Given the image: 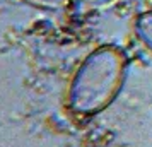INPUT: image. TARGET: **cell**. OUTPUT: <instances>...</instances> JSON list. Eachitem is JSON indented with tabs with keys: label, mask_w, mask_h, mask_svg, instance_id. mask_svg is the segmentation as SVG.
<instances>
[{
	"label": "cell",
	"mask_w": 152,
	"mask_h": 147,
	"mask_svg": "<svg viewBox=\"0 0 152 147\" xmlns=\"http://www.w3.org/2000/svg\"><path fill=\"white\" fill-rule=\"evenodd\" d=\"M128 56L116 45H103L82 60L69 87V106L77 115H96L116 99L126 79Z\"/></svg>",
	"instance_id": "cell-1"
},
{
	"label": "cell",
	"mask_w": 152,
	"mask_h": 147,
	"mask_svg": "<svg viewBox=\"0 0 152 147\" xmlns=\"http://www.w3.org/2000/svg\"><path fill=\"white\" fill-rule=\"evenodd\" d=\"M21 2L36 10L51 12V14H65L77 4V0H21Z\"/></svg>",
	"instance_id": "cell-2"
},
{
	"label": "cell",
	"mask_w": 152,
	"mask_h": 147,
	"mask_svg": "<svg viewBox=\"0 0 152 147\" xmlns=\"http://www.w3.org/2000/svg\"><path fill=\"white\" fill-rule=\"evenodd\" d=\"M133 28H135L138 39L144 43V46L152 51V10L140 12L135 17Z\"/></svg>",
	"instance_id": "cell-3"
}]
</instances>
